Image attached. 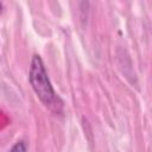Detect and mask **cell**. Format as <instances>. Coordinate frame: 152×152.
Masks as SVG:
<instances>
[{
    "instance_id": "6da1fadb",
    "label": "cell",
    "mask_w": 152,
    "mask_h": 152,
    "mask_svg": "<svg viewBox=\"0 0 152 152\" xmlns=\"http://www.w3.org/2000/svg\"><path fill=\"white\" fill-rule=\"evenodd\" d=\"M28 78H30L32 89L34 90V93L39 97V100L46 107L57 112L58 107H61L62 103L53 91V88H52L50 80L48 77V74L45 71L42 58L37 55L33 56V58H32Z\"/></svg>"
},
{
    "instance_id": "7a4b0ae2",
    "label": "cell",
    "mask_w": 152,
    "mask_h": 152,
    "mask_svg": "<svg viewBox=\"0 0 152 152\" xmlns=\"http://www.w3.org/2000/svg\"><path fill=\"white\" fill-rule=\"evenodd\" d=\"M26 151H27V145L25 141L21 140V141H18L17 144H14L10 152H26Z\"/></svg>"
},
{
    "instance_id": "3957f363",
    "label": "cell",
    "mask_w": 152,
    "mask_h": 152,
    "mask_svg": "<svg viewBox=\"0 0 152 152\" xmlns=\"http://www.w3.org/2000/svg\"><path fill=\"white\" fill-rule=\"evenodd\" d=\"M1 8H2V5H1V4H0V11H1Z\"/></svg>"
}]
</instances>
